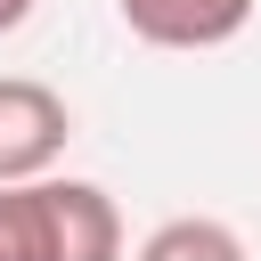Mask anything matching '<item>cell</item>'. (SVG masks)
Masks as SVG:
<instances>
[{
    "instance_id": "obj_2",
    "label": "cell",
    "mask_w": 261,
    "mask_h": 261,
    "mask_svg": "<svg viewBox=\"0 0 261 261\" xmlns=\"http://www.w3.org/2000/svg\"><path fill=\"white\" fill-rule=\"evenodd\" d=\"M65 139H73V114H65V98H57L49 82H24V73H8V82H0V188L57 171Z\"/></svg>"
},
{
    "instance_id": "obj_5",
    "label": "cell",
    "mask_w": 261,
    "mask_h": 261,
    "mask_svg": "<svg viewBox=\"0 0 261 261\" xmlns=\"http://www.w3.org/2000/svg\"><path fill=\"white\" fill-rule=\"evenodd\" d=\"M24 16H33V0H0V33H16Z\"/></svg>"
},
{
    "instance_id": "obj_1",
    "label": "cell",
    "mask_w": 261,
    "mask_h": 261,
    "mask_svg": "<svg viewBox=\"0 0 261 261\" xmlns=\"http://www.w3.org/2000/svg\"><path fill=\"white\" fill-rule=\"evenodd\" d=\"M0 261H122V212L98 179L0 188Z\"/></svg>"
},
{
    "instance_id": "obj_4",
    "label": "cell",
    "mask_w": 261,
    "mask_h": 261,
    "mask_svg": "<svg viewBox=\"0 0 261 261\" xmlns=\"http://www.w3.org/2000/svg\"><path fill=\"white\" fill-rule=\"evenodd\" d=\"M139 261H253V253H245V237H237L228 220L179 212V220H163V228L139 245Z\"/></svg>"
},
{
    "instance_id": "obj_3",
    "label": "cell",
    "mask_w": 261,
    "mask_h": 261,
    "mask_svg": "<svg viewBox=\"0 0 261 261\" xmlns=\"http://www.w3.org/2000/svg\"><path fill=\"white\" fill-rule=\"evenodd\" d=\"M114 8L147 49H220L253 24L261 0H114Z\"/></svg>"
}]
</instances>
